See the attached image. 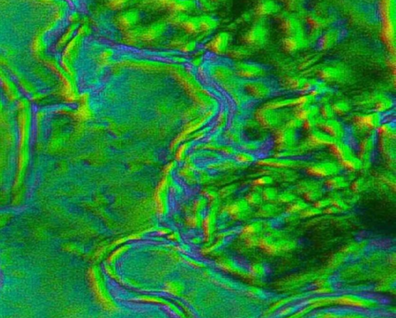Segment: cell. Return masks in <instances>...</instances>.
<instances>
[{
  "mask_svg": "<svg viewBox=\"0 0 396 318\" xmlns=\"http://www.w3.org/2000/svg\"><path fill=\"white\" fill-rule=\"evenodd\" d=\"M382 37L393 55L396 54V0H380Z\"/></svg>",
  "mask_w": 396,
  "mask_h": 318,
  "instance_id": "cell-1",
  "label": "cell"
},
{
  "mask_svg": "<svg viewBox=\"0 0 396 318\" xmlns=\"http://www.w3.org/2000/svg\"><path fill=\"white\" fill-rule=\"evenodd\" d=\"M270 28L267 19L257 18L250 28L242 37V41L251 50H260L264 48L269 41Z\"/></svg>",
  "mask_w": 396,
  "mask_h": 318,
  "instance_id": "cell-2",
  "label": "cell"
},
{
  "mask_svg": "<svg viewBox=\"0 0 396 318\" xmlns=\"http://www.w3.org/2000/svg\"><path fill=\"white\" fill-rule=\"evenodd\" d=\"M255 117L259 124L263 126L264 128L274 130L284 125L291 116L290 113L284 109L272 110L263 106L257 110Z\"/></svg>",
  "mask_w": 396,
  "mask_h": 318,
  "instance_id": "cell-3",
  "label": "cell"
},
{
  "mask_svg": "<svg viewBox=\"0 0 396 318\" xmlns=\"http://www.w3.org/2000/svg\"><path fill=\"white\" fill-rule=\"evenodd\" d=\"M275 18L280 24L281 30L286 35H301L307 33L305 23L297 13L282 9Z\"/></svg>",
  "mask_w": 396,
  "mask_h": 318,
  "instance_id": "cell-4",
  "label": "cell"
},
{
  "mask_svg": "<svg viewBox=\"0 0 396 318\" xmlns=\"http://www.w3.org/2000/svg\"><path fill=\"white\" fill-rule=\"evenodd\" d=\"M274 149L277 152L288 151L296 147L298 142V133L296 129L281 126L273 130Z\"/></svg>",
  "mask_w": 396,
  "mask_h": 318,
  "instance_id": "cell-5",
  "label": "cell"
},
{
  "mask_svg": "<svg viewBox=\"0 0 396 318\" xmlns=\"http://www.w3.org/2000/svg\"><path fill=\"white\" fill-rule=\"evenodd\" d=\"M342 168L336 162L323 161L319 163L309 164L305 167L306 173L314 178H330L332 176L338 175Z\"/></svg>",
  "mask_w": 396,
  "mask_h": 318,
  "instance_id": "cell-6",
  "label": "cell"
},
{
  "mask_svg": "<svg viewBox=\"0 0 396 318\" xmlns=\"http://www.w3.org/2000/svg\"><path fill=\"white\" fill-rule=\"evenodd\" d=\"M344 37V31L342 28L333 25L323 31L319 40L317 42L318 49L322 51L331 50L336 47Z\"/></svg>",
  "mask_w": 396,
  "mask_h": 318,
  "instance_id": "cell-7",
  "label": "cell"
},
{
  "mask_svg": "<svg viewBox=\"0 0 396 318\" xmlns=\"http://www.w3.org/2000/svg\"><path fill=\"white\" fill-rule=\"evenodd\" d=\"M257 165L261 167H272L277 169H297L300 167H307L309 164L300 159H279V158H268L259 159Z\"/></svg>",
  "mask_w": 396,
  "mask_h": 318,
  "instance_id": "cell-8",
  "label": "cell"
},
{
  "mask_svg": "<svg viewBox=\"0 0 396 318\" xmlns=\"http://www.w3.org/2000/svg\"><path fill=\"white\" fill-rule=\"evenodd\" d=\"M383 123V117L380 113L372 112L366 115H357L354 117V124L362 132H373Z\"/></svg>",
  "mask_w": 396,
  "mask_h": 318,
  "instance_id": "cell-9",
  "label": "cell"
},
{
  "mask_svg": "<svg viewBox=\"0 0 396 318\" xmlns=\"http://www.w3.org/2000/svg\"><path fill=\"white\" fill-rule=\"evenodd\" d=\"M235 69L237 75L248 80L262 79L268 74L266 67L251 62H239L236 64Z\"/></svg>",
  "mask_w": 396,
  "mask_h": 318,
  "instance_id": "cell-10",
  "label": "cell"
},
{
  "mask_svg": "<svg viewBox=\"0 0 396 318\" xmlns=\"http://www.w3.org/2000/svg\"><path fill=\"white\" fill-rule=\"evenodd\" d=\"M245 89L250 96L258 100L268 99L272 95V88L262 79L248 80L245 83Z\"/></svg>",
  "mask_w": 396,
  "mask_h": 318,
  "instance_id": "cell-11",
  "label": "cell"
},
{
  "mask_svg": "<svg viewBox=\"0 0 396 318\" xmlns=\"http://www.w3.org/2000/svg\"><path fill=\"white\" fill-rule=\"evenodd\" d=\"M283 9V5L277 0H259L253 13L257 18L276 16Z\"/></svg>",
  "mask_w": 396,
  "mask_h": 318,
  "instance_id": "cell-12",
  "label": "cell"
},
{
  "mask_svg": "<svg viewBox=\"0 0 396 318\" xmlns=\"http://www.w3.org/2000/svg\"><path fill=\"white\" fill-rule=\"evenodd\" d=\"M231 35L228 32H220L207 42L206 48L216 54H224L230 49Z\"/></svg>",
  "mask_w": 396,
  "mask_h": 318,
  "instance_id": "cell-13",
  "label": "cell"
},
{
  "mask_svg": "<svg viewBox=\"0 0 396 318\" xmlns=\"http://www.w3.org/2000/svg\"><path fill=\"white\" fill-rule=\"evenodd\" d=\"M319 129L329 134L336 141H343L346 136V129L344 125L336 118L323 120Z\"/></svg>",
  "mask_w": 396,
  "mask_h": 318,
  "instance_id": "cell-14",
  "label": "cell"
},
{
  "mask_svg": "<svg viewBox=\"0 0 396 318\" xmlns=\"http://www.w3.org/2000/svg\"><path fill=\"white\" fill-rule=\"evenodd\" d=\"M283 49L289 53H296L310 47L307 40V33L301 35H285L282 40Z\"/></svg>",
  "mask_w": 396,
  "mask_h": 318,
  "instance_id": "cell-15",
  "label": "cell"
},
{
  "mask_svg": "<svg viewBox=\"0 0 396 318\" xmlns=\"http://www.w3.org/2000/svg\"><path fill=\"white\" fill-rule=\"evenodd\" d=\"M317 76H318L319 80L324 81L326 83L337 82L343 78L344 70L340 67L333 66V65L321 67L317 71Z\"/></svg>",
  "mask_w": 396,
  "mask_h": 318,
  "instance_id": "cell-16",
  "label": "cell"
},
{
  "mask_svg": "<svg viewBox=\"0 0 396 318\" xmlns=\"http://www.w3.org/2000/svg\"><path fill=\"white\" fill-rule=\"evenodd\" d=\"M307 142L309 144H311V146L313 148H317V147H321V146L330 147V145H332L334 142H336V140H334L331 136L326 133L325 131H323L319 128H316L313 131L309 132Z\"/></svg>",
  "mask_w": 396,
  "mask_h": 318,
  "instance_id": "cell-17",
  "label": "cell"
},
{
  "mask_svg": "<svg viewBox=\"0 0 396 318\" xmlns=\"http://www.w3.org/2000/svg\"><path fill=\"white\" fill-rule=\"evenodd\" d=\"M330 150L333 157L338 159V162L356 156L354 148L343 141H336L332 145H330Z\"/></svg>",
  "mask_w": 396,
  "mask_h": 318,
  "instance_id": "cell-18",
  "label": "cell"
},
{
  "mask_svg": "<svg viewBox=\"0 0 396 318\" xmlns=\"http://www.w3.org/2000/svg\"><path fill=\"white\" fill-rule=\"evenodd\" d=\"M396 140H390L384 138H379L377 142L378 148L380 154L384 157V159L388 161V163L395 164L396 162Z\"/></svg>",
  "mask_w": 396,
  "mask_h": 318,
  "instance_id": "cell-19",
  "label": "cell"
},
{
  "mask_svg": "<svg viewBox=\"0 0 396 318\" xmlns=\"http://www.w3.org/2000/svg\"><path fill=\"white\" fill-rule=\"evenodd\" d=\"M293 116L300 119L301 121H305L309 118L319 116V107L316 104L297 105L296 107H294Z\"/></svg>",
  "mask_w": 396,
  "mask_h": 318,
  "instance_id": "cell-20",
  "label": "cell"
},
{
  "mask_svg": "<svg viewBox=\"0 0 396 318\" xmlns=\"http://www.w3.org/2000/svg\"><path fill=\"white\" fill-rule=\"evenodd\" d=\"M198 17L201 33L209 34L215 31L220 25L219 20L211 14H204Z\"/></svg>",
  "mask_w": 396,
  "mask_h": 318,
  "instance_id": "cell-21",
  "label": "cell"
},
{
  "mask_svg": "<svg viewBox=\"0 0 396 318\" xmlns=\"http://www.w3.org/2000/svg\"><path fill=\"white\" fill-rule=\"evenodd\" d=\"M350 182H348L346 178L342 175H335L327 178L324 182V186L328 188L330 191H337V190H344L350 186Z\"/></svg>",
  "mask_w": 396,
  "mask_h": 318,
  "instance_id": "cell-22",
  "label": "cell"
},
{
  "mask_svg": "<svg viewBox=\"0 0 396 318\" xmlns=\"http://www.w3.org/2000/svg\"><path fill=\"white\" fill-rule=\"evenodd\" d=\"M281 212L278 203H263L257 211V216L263 219L276 217Z\"/></svg>",
  "mask_w": 396,
  "mask_h": 318,
  "instance_id": "cell-23",
  "label": "cell"
},
{
  "mask_svg": "<svg viewBox=\"0 0 396 318\" xmlns=\"http://www.w3.org/2000/svg\"><path fill=\"white\" fill-rule=\"evenodd\" d=\"M297 105V98H288V99H279V100H271L266 102L264 107L272 110H280V109L296 107Z\"/></svg>",
  "mask_w": 396,
  "mask_h": 318,
  "instance_id": "cell-24",
  "label": "cell"
},
{
  "mask_svg": "<svg viewBox=\"0 0 396 318\" xmlns=\"http://www.w3.org/2000/svg\"><path fill=\"white\" fill-rule=\"evenodd\" d=\"M375 132L379 138L396 140V125L394 123H382Z\"/></svg>",
  "mask_w": 396,
  "mask_h": 318,
  "instance_id": "cell-25",
  "label": "cell"
},
{
  "mask_svg": "<svg viewBox=\"0 0 396 318\" xmlns=\"http://www.w3.org/2000/svg\"><path fill=\"white\" fill-rule=\"evenodd\" d=\"M394 106H395V100H393V98L386 96V95H382L380 98L375 101L374 112L382 114V113L388 112L391 109L394 108Z\"/></svg>",
  "mask_w": 396,
  "mask_h": 318,
  "instance_id": "cell-26",
  "label": "cell"
},
{
  "mask_svg": "<svg viewBox=\"0 0 396 318\" xmlns=\"http://www.w3.org/2000/svg\"><path fill=\"white\" fill-rule=\"evenodd\" d=\"M338 165L341 167L342 169H345L349 172H356V171H360L363 163L362 161L359 159L357 156H355L351 159H346V160H342L338 162Z\"/></svg>",
  "mask_w": 396,
  "mask_h": 318,
  "instance_id": "cell-27",
  "label": "cell"
},
{
  "mask_svg": "<svg viewBox=\"0 0 396 318\" xmlns=\"http://www.w3.org/2000/svg\"><path fill=\"white\" fill-rule=\"evenodd\" d=\"M253 50H251L250 48H248V46H237V47H233L231 49H229L227 51V53L229 54V56L231 58L235 59V60H245V59L248 58L251 56Z\"/></svg>",
  "mask_w": 396,
  "mask_h": 318,
  "instance_id": "cell-28",
  "label": "cell"
},
{
  "mask_svg": "<svg viewBox=\"0 0 396 318\" xmlns=\"http://www.w3.org/2000/svg\"><path fill=\"white\" fill-rule=\"evenodd\" d=\"M139 14L135 11H128L119 16V25L124 29H131L132 26L137 24Z\"/></svg>",
  "mask_w": 396,
  "mask_h": 318,
  "instance_id": "cell-29",
  "label": "cell"
},
{
  "mask_svg": "<svg viewBox=\"0 0 396 318\" xmlns=\"http://www.w3.org/2000/svg\"><path fill=\"white\" fill-rule=\"evenodd\" d=\"M182 27L184 29V31L187 32L189 34H199L201 33L200 25H199V17H188L186 19V21L182 24Z\"/></svg>",
  "mask_w": 396,
  "mask_h": 318,
  "instance_id": "cell-30",
  "label": "cell"
},
{
  "mask_svg": "<svg viewBox=\"0 0 396 318\" xmlns=\"http://www.w3.org/2000/svg\"><path fill=\"white\" fill-rule=\"evenodd\" d=\"M310 206V204L308 202H306L304 199L302 198H298L295 201H293L292 203H290L288 208L286 209V213L289 215H297L299 214L301 211H303L304 209H307Z\"/></svg>",
  "mask_w": 396,
  "mask_h": 318,
  "instance_id": "cell-31",
  "label": "cell"
},
{
  "mask_svg": "<svg viewBox=\"0 0 396 318\" xmlns=\"http://www.w3.org/2000/svg\"><path fill=\"white\" fill-rule=\"evenodd\" d=\"M320 187H323V184L316 180H304V181H300L299 183H297L295 192L296 193L302 195L304 192L311 189L320 188Z\"/></svg>",
  "mask_w": 396,
  "mask_h": 318,
  "instance_id": "cell-32",
  "label": "cell"
},
{
  "mask_svg": "<svg viewBox=\"0 0 396 318\" xmlns=\"http://www.w3.org/2000/svg\"><path fill=\"white\" fill-rule=\"evenodd\" d=\"M229 211L237 217H246L247 214L250 213V206L247 201H241L231 206Z\"/></svg>",
  "mask_w": 396,
  "mask_h": 318,
  "instance_id": "cell-33",
  "label": "cell"
},
{
  "mask_svg": "<svg viewBox=\"0 0 396 318\" xmlns=\"http://www.w3.org/2000/svg\"><path fill=\"white\" fill-rule=\"evenodd\" d=\"M332 109L337 116H345L351 110H352V104L345 100H339L335 101L333 104H331Z\"/></svg>",
  "mask_w": 396,
  "mask_h": 318,
  "instance_id": "cell-34",
  "label": "cell"
},
{
  "mask_svg": "<svg viewBox=\"0 0 396 318\" xmlns=\"http://www.w3.org/2000/svg\"><path fill=\"white\" fill-rule=\"evenodd\" d=\"M163 31H164V26L162 25L157 24V25H152L151 27H149L148 29L144 33H142L140 36L143 39H146V40H154V39L157 38L159 35H161L163 33Z\"/></svg>",
  "mask_w": 396,
  "mask_h": 318,
  "instance_id": "cell-35",
  "label": "cell"
},
{
  "mask_svg": "<svg viewBox=\"0 0 396 318\" xmlns=\"http://www.w3.org/2000/svg\"><path fill=\"white\" fill-rule=\"evenodd\" d=\"M306 1L307 0H287L283 4L285 6V10L292 13H297L305 8Z\"/></svg>",
  "mask_w": 396,
  "mask_h": 318,
  "instance_id": "cell-36",
  "label": "cell"
},
{
  "mask_svg": "<svg viewBox=\"0 0 396 318\" xmlns=\"http://www.w3.org/2000/svg\"><path fill=\"white\" fill-rule=\"evenodd\" d=\"M307 78L302 76H290L286 80V86L293 91H300L304 86Z\"/></svg>",
  "mask_w": 396,
  "mask_h": 318,
  "instance_id": "cell-37",
  "label": "cell"
},
{
  "mask_svg": "<svg viewBox=\"0 0 396 318\" xmlns=\"http://www.w3.org/2000/svg\"><path fill=\"white\" fill-rule=\"evenodd\" d=\"M324 195L323 187L320 188H314L304 192L302 194V199H304L308 203H314L315 201L319 200Z\"/></svg>",
  "mask_w": 396,
  "mask_h": 318,
  "instance_id": "cell-38",
  "label": "cell"
},
{
  "mask_svg": "<svg viewBox=\"0 0 396 318\" xmlns=\"http://www.w3.org/2000/svg\"><path fill=\"white\" fill-rule=\"evenodd\" d=\"M323 120L324 119L320 116H317V117H313V118H309V119H307V120L302 122L301 128H303L307 132H311V131H313L316 128H319Z\"/></svg>",
  "mask_w": 396,
  "mask_h": 318,
  "instance_id": "cell-39",
  "label": "cell"
},
{
  "mask_svg": "<svg viewBox=\"0 0 396 318\" xmlns=\"http://www.w3.org/2000/svg\"><path fill=\"white\" fill-rule=\"evenodd\" d=\"M329 198H330V202H331V205L336 207V208H338L342 212H345V211H348L350 209L349 204H347L346 201L342 198L341 194L333 193Z\"/></svg>",
  "mask_w": 396,
  "mask_h": 318,
  "instance_id": "cell-40",
  "label": "cell"
},
{
  "mask_svg": "<svg viewBox=\"0 0 396 318\" xmlns=\"http://www.w3.org/2000/svg\"><path fill=\"white\" fill-rule=\"evenodd\" d=\"M278 190L273 187H265L262 191V196L264 202L267 203H276L277 196H278Z\"/></svg>",
  "mask_w": 396,
  "mask_h": 318,
  "instance_id": "cell-41",
  "label": "cell"
},
{
  "mask_svg": "<svg viewBox=\"0 0 396 318\" xmlns=\"http://www.w3.org/2000/svg\"><path fill=\"white\" fill-rule=\"evenodd\" d=\"M246 201L248 202V205L250 207H260L264 203L262 192L255 191V192L248 193V195L246 196Z\"/></svg>",
  "mask_w": 396,
  "mask_h": 318,
  "instance_id": "cell-42",
  "label": "cell"
},
{
  "mask_svg": "<svg viewBox=\"0 0 396 318\" xmlns=\"http://www.w3.org/2000/svg\"><path fill=\"white\" fill-rule=\"evenodd\" d=\"M296 199H297V196H296V194L294 192H290V191H284V192L278 193L276 203L289 205L290 203H292L293 201H295Z\"/></svg>",
  "mask_w": 396,
  "mask_h": 318,
  "instance_id": "cell-43",
  "label": "cell"
},
{
  "mask_svg": "<svg viewBox=\"0 0 396 318\" xmlns=\"http://www.w3.org/2000/svg\"><path fill=\"white\" fill-rule=\"evenodd\" d=\"M319 116L322 117L323 119L327 120V119L335 118L336 115L332 109L331 104L327 103V104H323L321 107H319Z\"/></svg>",
  "mask_w": 396,
  "mask_h": 318,
  "instance_id": "cell-44",
  "label": "cell"
},
{
  "mask_svg": "<svg viewBox=\"0 0 396 318\" xmlns=\"http://www.w3.org/2000/svg\"><path fill=\"white\" fill-rule=\"evenodd\" d=\"M322 210L321 209H317L315 207H311L309 206L307 209H304L303 211H301L298 216L302 219H309V218L316 217L318 215L322 214Z\"/></svg>",
  "mask_w": 396,
  "mask_h": 318,
  "instance_id": "cell-45",
  "label": "cell"
},
{
  "mask_svg": "<svg viewBox=\"0 0 396 318\" xmlns=\"http://www.w3.org/2000/svg\"><path fill=\"white\" fill-rule=\"evenodd\" d=\"M349 187L351 188L352 192L358 193V192H363V190L366 188V183H365L364 179L359 178V179L353 181L352 184H350Z\"/></svg>",
  "mask_w": 396,
  "mask_h": 318,
  "instance_id": "cell-46",
  "label": "cell"
},
{
  "mask_svg": "<svg viewBox=\"0 0 396 318\" xmlns=\"http://www.w3.org/2000/svg\"><path fill=\"white\" fill-rule=\"evenodd\" d=\"M273 182H274V179L272 178V176L263 175L262 177L256 179V180L253 182V185L257 186V187L262 188V187H264V186H270V185H272V184H273Z\"/></svg>",
  "mask_w": 396,
  "mask_h": 318,
  "instance_id": "cell-47",
  "label": "cell"
},
{
  "mask_svg": "<svg viewBox=\"0 0 396 318\" xmlns=\"http://www.w3.org/2000/svg\"><path fill=\"white\" fill-rule=\"evenodd\" d=\"M263 227V222H254L253 223L248 224L244 228V233L247 234H255L261 232Z\"/></svg>",
  "mask_w": 396,
  "mask_h": 318,
  "instance_id": "cell-48",
  "label": "cell"
},
{
  "mask_svg": "<svg viewBox=\"0 0 396 318\" xmlns=\"http://www.w3.org/2000/svg\"><path fill=\"white\" fill-rule=\"evenodd\" d=\"M302 122H303V121H301L300 119H298L297 117L292 116L284 125L286 126V127H288L289 128H292V129H296V130H297V129L301 128Z\"/></svg>",
  "mask_w": 396,
  "mask_h": 318,
  "instance_id": "cell-49",
  "label": "cell"
},
{
  "mask_svg": "<svg viewBox=\"0 0 396 318\" xmlns=\"http://www.w3.org/2000/svg\"><path fill=\"white\" fill-rule=\"evenodd\" d=\"M318 82H319V79H318V78H310V79H307L305 84H304V86L302 87V89H301L299 92H301L302 93H304V94H309L310 92L314 89V87L317 85Z\"/></svg>",
  "mask_w": 396,
  "mask_h": 318,
  "instance_id": "cell-50",
  "label": "cell"
},
{
  "mask_svg": "<svg viewBox=\"0 0 396 318\" xmlns=\"http://www.w3.org/2000/svg\"><path fill=\"white\" fill-rule=\"evenodd\" d=\"M198 5L206 12H211L216 8V4L211 0H197Z\"/></svg>",
  "mask_w": 396,
  "mask_h": 318,
  "instance_id": "cell-51",
  "label": "cell"
},
{
  "mask_svg": "<svg viewBox=\"0 0 396 318\" xmlns=\"http://www.w3.org/2000/svg\"><path fill=\"white\" fill-rule=\"evenodd\" d=\"M236 160L239 161L241 163H252L256 160V158L249 154V153H240L236 155Z\"/></svg>",
  "mask_w": 396,
  "mask_h": 318,
  "instance_id": "cell-52",
  "label": "cell"
},
{
  "mask_svg": "<svg viewBox=\"0 0 396 318\" xmlns=\"http://www.w3.org/2000/svg\"><path fill=\"white\" fill-rule=\"evenodd\" d=\"M330 205H331V202H330V199L329 197H327V198H323L322 197L319 200L315 201L314 203V207L317 208V209H321V210L327 209L328 207H330Z\"/></svg>",
  "mask_w": 396,
  "mask_h": 318,
  "instance_id": "cell-53",
  "label": "cell"
},
{
  "mask_svg": "<svg viewBox=\"0 0 396 318\" xmlns=\"http://www.w3.org/2000/svg\"><path fill=\"white\" fill-rule=\"evenodd\" d=\"M381 181L388 184V185H391L393 188L396 189V177L393 174H389V173H384L383 176L381 177Z\"/></svg>",
  "mask_w": 396,
  "mask_h": 318,
  "instance_id": "cell-54",
  "label": "cell"
},
{
  "mask_svg": "<svg viewBox=\"0 0 396 318\" xmlns=\"http://www.w3.org/2000/svg\"><path fill=\"white\" fill-rule=\"evenodd\" d=\"M322 212L325 214H329V215H337L339 213H342L341 210H339L338 208H336V207H334L332 205H330V207H328L327 209L322 210Z\"/></svg>",
  "mask_w": 396,
  "mask_h": 318,
  "instance_id": "cell-55",
  "label": "cell"
},
{
  "mask_svg": "<svg viewBox=\"0 0 396 318\" xmlns=\"http://www.w3.org/2000/svg\"><path fill=\"white\" fill-rule=\"evenodd\" d=\"M197 41H188L185 42L184 44H183V50H185L186 52H189V51H193V50H196V48H197Z\"/></svg>",
  "mask_w": 396,
  "mask_h": 318,
  "instance_id": "cell-56",
  "label": "cell"
},
{
  "mask_svg": "<svg viewBox=\"0 0 396 318\" xmlns=\"http://www.w3.org/2000/svg\"><path fill=\"white\" fill-rule=\"evenodd\" d=\"M213 3L217 4V3H222V2H225L226 0H211Z\"/></svg>",
  "mask_w": 396,
  "mask_h": 318,
  "instance_id": "cell-57",
  "label": "cell"
},
{
  "mask_svg": "<svg viewBox=\"0 0 396 318\" xmlns=\"http://www.w3.org/2000/svg\"><path fill=\"white\" fill-rule=\"evenodd\" d=\"M277 1H279V2H280L281 4H282V5H283V3H284V2H286V1H287V0H277Z\"/></svg>",
  "mask_w": 396,
  "mask_h": 318,
  "instance_id": "cell-58",
  "label": "cell"
}]
</instances>
